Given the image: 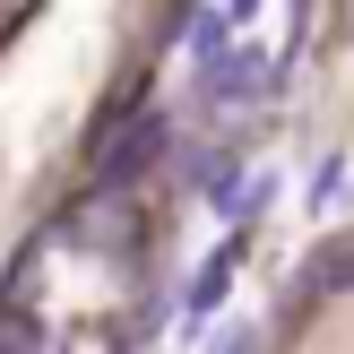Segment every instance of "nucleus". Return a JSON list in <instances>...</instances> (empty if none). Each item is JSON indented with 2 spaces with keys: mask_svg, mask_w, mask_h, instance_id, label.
<instances>
[{
  "mask_svg": "<svg viewBox=\"0 0 354 354\" xmlns=\"http://www.w3.org/2000/svg\"><path fill=\"white\" fill-rule=\"evenodd\" d=\"M156 156H165V113H130V130H113V138H104V147H95V165H104V182L121 190V182H138Z\"/></svg>",
  "mask_w": 354,
  "mask_h": 354,
  "instance_id": "1",
  "label": "nucleus"
},
{
  "mask_svg": "<svg viewBox=\"0 0 354 354\" xmlns=\"http://www.w3.org/2000/svg\"><path fill=\"white\" fill-rule=\"evenodd\" d=\"M190 52H199L207 69H225V35H234V9H190Z\"/></svg>",
  "mask_w": 354,
  "mask_h": 354,
  "instance_id": "2",
  "label": "nucleus"
},
{
  "mask_svg": "<svg viewBox=\"0 0 354 354\" xmlns=\"http://www.w3.org/2000/svg\"><path fill=\"white\" fill-rule=\"evenodd\" d=\"M259 69H268L259 52H242V61H225V69H216V95H242V86H259Z\"/></svg>",
  "mask_w": 354,
  "mask_h": 354,
  "instance_id": "3",
  "label": "nucleus"
},
{
  "mask_svg": "<svg viewBox=\"0 0 354 354\" xmlns=\"http://www.w3.org/2000/svg\"><path fill=\"white\" fill-rule=\"evenodd\" d=\"M216 294H225V259L199 277V286H190V311H216Z\"/></svg>",
  "mask_w": 354,
  "mask_h": 354,
  "instance_id": "4",
  "label": "nucleus"
},
{
  "mask_svg": "<svg viewBox=\"0 0 354 354\" xmlns=\"http://www.w3.org/2000/svg\"><path fill=\"white\" fill-rule=\"evenodd\" d=\"M328 286H346V294H354V251L337 259V268H328Z\"/></svg>",
  "mask_w": 354,
  "mask_h": 354,
  "instance_id": "5",
  "label": "nucleus"
}]
</instances>
